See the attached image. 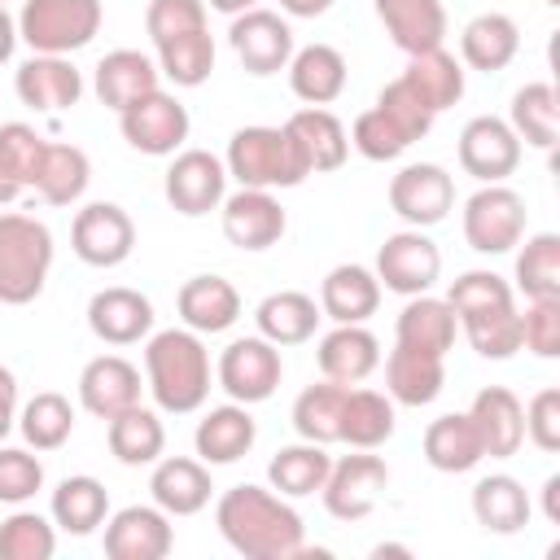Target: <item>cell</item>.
Instances as JSON below:
<instances>
[{
  "instance_id": "6da1fadb",
  "label": "cell",
  "mask_w": 560,
  "mask_h": 560,
  "mask_svg": "<svg viewBox=\"0 0 560 560\" xmlns=\"http://www.w3.org/2000/svg\"><path fill=\"white\" fill-rule=\"evenodd\" d=\"M214 525L223 542L245 560H298L306 547V525L298 508L271 486L241 481L219 494Z\"/></svg>"
},
{
  "instance_id": "7a4b0ae2",
  "label": "cell",
  "mask_w": 560,
  "mask_h": 560,
  "mask_svg": "<svg viewBox=\"0 0 560 560\" xmlns=\"http://www.w3.org/2000/svg\"><path fill=\"white\" fill-rule=\"evenodd\" d=\"M210 350L192 328H162L144 337V389L153 394L158 411L188 416L201 411L210 398Z\"/></svg>"
},
{
  "instance_id": "3957f363",
  "label": "cell",
  "mask_w": 560,
  "mask_h": 560,
  "mask_svg": "<svg viewBox=\"0 0 560 560\" xmlns=\"http://www.w3.org/2000/svg\"><path fill=\"white\" fill-rule=\"evenodd\" d=\"M446 302L459 319V332L481 359H512L521 350V311L516 293L499 271H464L451 280Z\"/></svg>"
},
{
  "instance_id": "277c9868",
  "label": "cell",
  "mask_w": 560,
  "mask_h": 560,
  "mask_svg": "<svg viewBox=\"0 0 560 560\" xmlns=\"http://www.w3.org/2000/svg\"><path fill=\"white\" fill-rule=\"evenodd\" d=\"M52 232L44 219L4 210L0 214V306H26L44 293L52 271Z\"/></svg>"
},
{
  "instance_id": "5b68a950",
  "label": "cell",
  "mask_w": 560,
  "mask_h": 560,
  "mask_svg": "<svg viewBox=\"0 0 560 560\" xmlns=\"http://www.w3.org/2000/svg\"><path fill=\"white\" fill-rule=\"evenodd\" d=\"M223 166H228V179H236L241 188H298L311 171L293 144V136L280 127H267V122H254V127H241L232 131L228 140V153H223Z\"/></svg>"
},
{
  "instance_id": "8992f818",
  "label": "cell",
  "mask_w": 560,
  "mask_h": 560,
  "mask_svg": "<svg viewBox=\"0 0 560 560\" xmlns=\"http://www.w3.org/2000/svg\"><path fill=\"white\" fill-rule=\"evenodd\" d=\"M105 22L101 0H22L18 9V39L31 52L70 57L96 39Z\"/></svg>"
},
{
  "instance_id": "52a82bcc",
  "label": "cell",
  "mask_w": 560,
  "mask_h": 560,
  "mask_svg": "<svg viewBox=\"0 0 560 560\" xmlns=\"http://www.w3.org/2000/svg\"><path fill=\"white\" fill-rule=\"evenodd\" d=\"M464 241L468 249L477 254H508L521 245L525 236V223H529V210H525V197L508 184H481L468 201H464Z\"/></svg>"
},
{
  "instance_id": "ba28073f",
  "label": "cell",
  "mask_w": 560,
  "mask_h": 560,
  "mask_svg": "<svg viewBox=\"0 0 560 560\" xmlns=\"http://www.w3.org/2000/svg\"><path fill=\"white\" fill-rule=\"evenodd\" d=\"M284 376V359H280V346H271L267 337H236L219 350V363H214V381L219 389L232 398V402H267L276 394Z\"/></svg>"
},
{
  "instance_id": "9c48e42d",
  "label": "cell",
  "mask_w": 560,
  "mask_h": 560,
  "mask_svg": "<svg viewBox=\"0 0 560 560\" xmlns=\"http://www.w3.org/2000/svg\"><path fill=\"white\" fill-rule=\"evenodd\" d=\"M376 280L381 289L389 293H402V298H416V293H429L442 276V249L433 245V236L424 228H402V232H389L376 249Z\"/></svg>"
},
{
  "instance_id": "30bf717a",
  "label": "cell",
  "mask_w": 560,
  "mask_h": 560,
  "mask_svg": "<svg viewBox=\"0 0 560 560\" xmlns=\"http://www.w3.org/2000/svg\"><path fill=\"white\" fill-rule=\"evenodd\" d=\"M70 249L88 267H101V271L122 267L136 249V223L118 201H88L83 210H74Z\"/></svg>"
},
{
  "instance_id": "8fae6325",
  "label": "cell",
  "mask_w": 560,
  "mask_h": 560,
  "mask_svg": "<svg viewBox=\"0 0 560 560\" xmlns=\"http://www.w3.org/2000/svg\"><path fill=\"white\" fill-rule=\"evenodd\" d=\"M118 131H122V140L136 153H144V158H171V153L184 149V140L192 131V118H188V109L171 92L158 88V92L140 96L136 105H127L118 114Z\"/></svg>"
},
{
  "instance_id": "7c38bea8",
  "label": "cell",
  "mask_w": 560,
  "mask_h": 560,
  "mask_svg": "<svg viewBox=\"0 0 560 560\" xmlns=\"http://www.w3.org/2000/svg\"><path fill=\"white\" fill-rule=\"evenodd\" d=\"M162 192H166L171 210H179L184 219H201V214L223 206L228 166L210 149H179V153H171V166L162 175Z\"/></svg>"
},
{
  "instance_id": "4fadbf2b",
  "label": "cell",
  "mask_w": 560,
  "mask_h": 560,
  "mask_svg": "<svg viewBox=\"0 0 560 560\" xmlns=\"http://www.w3.org/2000/svg\"><path fill=\"white\" fill-rule=\"evenodd\" d=\"M389 486V464L381 455H368V451H354V455H341L332 459L324 486H319V499L328 508V516L337 521H363L381 494Z\"/></svg>"
},
{
  "instance_id": "5bb4252c",
  "label": "cell",
  "mask_w": 560,
  "mask_h": 560,
  "mask_svg": "<svg viewBox=\"0 0 560 560\" xmlns=\"http://www.w3.org/2000/svg\"><path fill=\"white\" fill-rule=\"evenodd\" d=\"M455 153H459L464 175H472L477 184H508V175H516V166H521L525 144L508 127V118L477 114V118L464 122Z\"/></svg>"
},
{
  "instance_id": "9a60e30c",
  "label": "cell",
  "mask_w": 560,
  "mask_h": 560,
  "mask_svg": "<svg viewBox=\"0 0 560 560\" xmlns=\"http://www.w3.org/2000/svg\"><path fill=\"white\" fill-rule=\"evenodd\" d=\"M228 44H232L236 61H241L254 79L280 74V70L289 66L293 48H298V44H293V26H289L280 13L258 9V4L232 18V26H228Z\"/></svg>"
},
{
  "instance_id": "2e32d148",
  "label": "cell",
  "mask_w": 560,
  "mask_h": 560,
  "mask_svg": "<svg viewBox=\"0 0 560 560\" xmlns=\"http://www.w3.org/2000/svg\"><path fill=\"white\" fill-rule=\"evenodd\" d=\"M389 210L407 228H433L455 210V179L438 162H407L389 179Z\"/></svg>"
},
{
  "instance_id": "e0dca14e",
  "label": "cell",
  "mask_w": 560,
  "mask_h": 560,
  "mask_svg": "<svg viewBox=\"0 0 560 560\" xmlns=\"http://www.w3.org/2000/svg\"><path fill=\"white\" fill-rule=\"evenodd\" d=\"M175 547V525L158 503H127L105 516L109 560H166Z\"/></svg>"
},
{
  "instance_id": "ac0fdd59",
  "label": "cell",
  "mask_w": 560,
  "mask_h": 560,
  "mask_svg": "<svg viewBox=\"0 0 560 560\" xmlns=\"http://www.w3.org/2000/svg\"><path fill=\"white\" fill-rule=\"evenodd\" d=\"M219 223H223L228 245L258 254V249H271V245L284 236L289 214H284V206H280L267 188H236V192L223 197Z\"/></svg>"
},
{
  "instance_id": "d6986e66",
  "label": "cell",
  "mask_w": 560,
  "mask_h": 560,
  "mask_svg": "<svg viewBox=\"0 0 560 560\" xmlns=\"http://www.w3.org/2000/svg\"><path fill=\"white\" fill-rule=\"evenodd\" d=\"M153 302L140 293V289H127V284H109V289H96L88 298V328L96 341L105 346H136L153 332Z\"/></svg>"
},
{
  "instance_id": "ffe728a7",
  "label": "cell",
  "mask_w": 560,
  "mask_h": 560,
  "mask_svg": "<svg viewBox=\"0 0 560 560\" xmlns=\"http://www.w3.org/2000/svg\"><path fill=\"white\" fill-rule=\"evenodd\" d=\"M140 394H144L140 368L122 354H96L79 372V407L96 420H114L118 411L136 407Z\"/></svg>"
},
{
  "instance_id": "44dd1931",
  "label": "cell",
  "mask_w": 560,
  "mask_h": 560,
  "mask_svg": "<svg viewBox=\"0 0 560 560\" xmlns=\"http://www.w3.org/2000/svg\"><path fill=\"white\" fill-rule=\"evenodd\" d=\"M13 92L22 105H31L35 114H61L70 105H79L83 96V74L74 70L70 57H52V52H31L18 74H13Z\"/></svg>"
},
{
  "instance_id": "7402d4cb",
  "label": "cell",
  "mask_w": 560,
  "mask_h": 560,
  "mask_svg": "<svg viewBox=\"0 0 560 560\" xmlns=\"http://www.w3.org/2000/svg\"><path fill=\"white\" fill-rule=\"evenodd\" d=\"M162 88V70H158V61L149 57V52H140V48H114V52H105L101 61H96V70H92V92H96V101L105 105V109H114V114H122L127 105H136L140 96H149V92H158Z\"/></svg>"
},
{
  "instance_id": "603a6c76",
  "label": "cell",
  "mask_w": 560,
  "mask_h": 560,
  "mask_svg": "<svg viewBox=\"0 0 560 560\" xmlns=\"http://www.w3.org/2000/svg\"><path fill=\"white\" fill-rule=\"evenodd\" d=\"M284 131L293 136L302 162L311 175H324V171H341L346 158H350V131L341 127V118L324 105H306V109H293L284 118Z\"/></svg>"
},
{
  "instance_id": "cb8c5ba5",
  "label": "cell",
  "mask_w": 560,
  "mask_h": 560,
  "mask_svg": "<svg viewBox=\"0 0 560 560\" xmlns=\"http://www.w3.org/2000/svg\"><path fill=\"white\" fill-rule=\"evenodd\" d=\"M315 363L324 372V381L337 385H359L381 368V341L372 328L363 324H337L319 337L315 346Z\"/></svg>"
},
{
  "instance_id": "d4e9b609",
  "label": "cell",
  "mask_w": 560,
  "mask_h": 560,
  "mask_svg": "<svg viewBox=\"0 0 560 560\" xmlns=\"http://www.w3.org/2000/svg\"><path fill=\"white\" fill-rule=\"evenodd\" d=\"M468 416H472V424L481 433V451L490 459H512L525 446V402L508 385L477 389Z\"/></svg>"
},
{
  "instance_id": "484cf974",
  "label": "cell",
  "mask_w": 560,
  "mask_h": 560,
  "mask_svg": "<svg viewBox=\"0 0 560 560\" xmlns=\"http://www.w3.org/2000/svg\"><path fill=\"white\" fill-rule=\"evenodd\" d=\"M258 442V424L249 416L245 402H219L210 407L197 429H192V446H197V459L219 468V464H236L241 455H249Z\"/></svg>"
},
{
  "instance_id": "4316f807",
  "label": "cell",
  "mask_w": 560,
  "mask_h": 560,
  "mask_svg": "<svg viewBox=\"0 0 560 560\" xmlns=\"http://www.w3.org/2000/svg\"><path fill=\"white\" fill-rule=\"evenodd\" d=\"M210 464L188 455H162L149 472V494L166 516H197L210 503Z\"/></svg>"
},
{
  "instance_id": "83f0119b",
  "label": "cell",
  "mask_w": 560,
  "mask_h": 560,
  "mask_svg": "<svg viewBox=\"0 0 560 560\" xmlns=\"http://www.w3.org/2000/svg\"><path fill=\"white\" fill-rule=\"evenodd\" d=\"M381 306V280L363 262H337L319 280V311L332 324H368Z\"/></svg>"
},
{
  "instance_id": "f1b7e54d",
  "label": "cell",
  "mask_w": 560,
  "mask_h": 560,
  "mask_svg": "<svg viewBox=\"0 0 560 560\" xmlns=\"http://www.w3.org/2000/svg\"><path fill=\"white\" fill-rule=\"evenodd\" d=\"M175 311H179L184 328H192L201 337H214V332H228L241 319V293L223 276H192V280L179 284Z\"/></svg>"
},
{
  "instance_id": "f546056e",
  "label": "cell",
  "mask_w": 560,
  "mask_h": 560,
  "mask_svg": "<svg viewBox=\"0 0 560 560\" xmlns=\"http://www.w3.org/2000/svg\"><path fill=\"white\" fill-rule=\"evenodd\" d=\"M442 389H446V359L394 341V350L385 359V394L398 407H429V402H438Z\"/></svg>"
},
{
  "instance_id": "4dcf8cb0",
  "label": "cell",
  "mask_w": 560,
  "mask_h": 560,
  "mask_svg": "<svg viewBox=\"0 0 560 560\" xmlns=\"http://www.w3.org/2000/svg\"><path fill=\"white\" fill-rule=\"evenodd\" d=\"M372 4H376V18H381L385 35L407 57L446 44V9H442V0H372Z\"/></svg>"
},
{
  "instance_id": "1f68e13d",
  "label": "cell",
  "mask_w": 560,
  "mask_h": 560,
  "mask_svg": "<svg viewBox=\"0 0 560 560\" xmlns=\"http://www.w3.org/2000/svg\"><path fill=\"white\" fill-rule=\"evenodd\" d=\"M284 70H289V88H293V96L306 101V105H332V101L346 92V79H350L341 48L319 44V39L293 48V57H289Z\"/></svg>"
},
{
  "instance_id": "d6a6232c",
  "label": "cell",
  "mask_w": 560,
  "mask_h": 560,
  "mask_svg": "<svg viewBox=\"0 0 560 560\" xmlns=\"http://www.w3.org/2000/svg\"><path fill=\"white\" fill-rule=\"evenodd\" d=\"M324 311L311 293L302 289H280V293H267L258 306H254V328L258 337H267L271 346H302L315 337Z\"/></svg>"
},
{
  "instance_id": "836d02e7",
  "label": "cell",
  "mask_w": 560,
  "mask_h": 560,
  "mask_svg": "<svg viewBox=\"0 0 560 560\" xmlns=\"http://www.w3.org/2000/svg\"><path fill=\"white\" fill-rule=\"evenodd\" d=\"M455 332H459V319H455L451 302L446 298H433V293L407 298V306L394 319V341L398 346L429 350V354H442V359L455 346Z\"/></svg>"
},
{
  "instance_id": "e575fe53",
  "label": "cell",
  "mask_w": 560,
  "mask_h": 560,
  "mask_svg": "<svg viewBox=\"0 0 560 560\" xmlns=\"http://www.w3.org/2000/svg\"><path fill=\"white\" fill-rule=\"evenodd\" d=\"M521 52V26L508 13H477L464 31H459V66L494 74L503 66H512V57Z\"/></svg>"
},
{
  "instance_id": "d590c367",
  "label": "cell",
  "mask_w": 560,
  "mask_h": 560,
  "mask_svg": "<svg viewBox=\"0 0 560 560\" xmlns=\"http://www.w3.org/2000/svg\"><path fill=\"white\" fill-rule=\"evenodd\" d=\"M420 446H424L429 468H438V472H472L486 459L481 433H477V424H472L468 411H446V416L429 420Z\"/></svg>"
},
{
  "instance_id": "8d00e7d4",
  "label": "cell",
  "mask_w": 560,
  "mask_h": 560,
  "mask_svg": "<svg viewBox=\"0 0 560 560\" xmlns=\"http://www.w3.org/2000/svg\"><path fill=\"white\" fill-rule=\"evenodd\" d=\"M48 516H52L57 529H66L74 538H88L109 516V490L96 477H88V472L61 477L57 490H52V499H48Z\"/></svg>"
},
{
  "instance_id": "74e56055",
  "label": "cell",
  "mask_w": 560,
  "mask_h": 560,
  "mask_svg": "<svg viewBox=\"0 0 560 560\" xmlns=\"http://www.w3.org/2000/svg\"><path fill=\"white\" fill-rule=\"evenodd\" d=\"M472 516L486 534H521L534 516V503L525 494V486L512 472H490L472 486Z\"/></svg>"
},
{
  "instance_id": "f35d334b",
  "label": "cell",
  "mask_w": 560,
  "mask_h": 560,
  "mask_svg": "<svg viewBox=\"0 0 560 560\" xmlns=\"http://www.w3.org/2000/svg\"><path fill=\"white\" fill-rule=\"evenodd\" d=\"M398 429V416H394V398L381 394V389H346V402H341V438L346 446L354 451H376L394 438Z\"/></svg>"
},
{
  "instance_id": "ab89813d",
  "label": "cell",
  "mask_w": 560,
  "mask_h": 560,
  "mask_svg": "<svg viewBox=\"0 0 560 560\" xmlns=\"http://www.w3.org/2000/svg\"><path fill=\"white\" fill-rule=\"evenodd\" d=\"M105 442H109V455L127 468H144V464H158L162 451H166V424L158 411L149 407H127L109 420L105 429Z\"/></svg>"
},
{
  "instance_id": "60d3db41",
  "label": "cell",
  "mask_w": 560,
  "mask_h": 560,
  "mask_svg": "<svg viewBox=\"0 0 560 560\" xmlns=\"http://www.w3.org/2000/svg\"><path fill=\"white\" fill-rule=\"evenodd\" d=\"M92 184V162L79 144H44L39 171H35V197L44 206H74Z\"/></svg>"
},
{
  "instance_id": "b9f144b4",
  "label": "cell",
  "mask_w": 560,
  "mask_h": 560,
  "mask_svg": "<svg viewBox=\"0 0 560 560\" xmlns=\"http://www.w3.org/2000/svg\"><path fill=\"white\" fill-rule=\"evenodd\" d=\"M328 468H332L328 446L302 438V442H289V446H280V451L271 455L267 481H271V490L284 494V499H306V494H315V490L324 486Z\"/></svg>"
},
{
  "instance_id": "7bdbcfd3",
  "label": "cell",
  "mask_w": 560,
  "mask_h": 560,
  "mask_svg": "<svg viewBox=\"0 0 560 560\" xmlns=\"http://www.w3.org/2000/svg\"><path fill=\"white\" fill-rule=\"evenodd\" d=\"M508 127L521 136V144L534 149H556L560 136V96L547 79H534L525 88L512 92V109H508Z\"/></svg>"
},
{
  "instance_id": "ee69618b",
  "label": "cell",
  "mask_w": 560,
  "mask_h": 560,
  "mask_svg": "<svg viewBox=\"0 0 560 560\" xmlns=\"http://www.w3.org/2000/svg\"><path fill=\"white\" fill-rule=\"evenodd\" d=\"M44 144L48 140L31 122H0V206L18 201L26 188H35Z\"/></svg>"
},
{
  "instance_id": "f6af8a7d",
  "label": "cell",
  "mask_w": 560,
  "mask_h": 560,
  "mask_svg": "<svg viewBox=\"0 0 560 560\" xmlns=\"http://www.w3.org/2000/svg\"><path fill=\"white\" fill-rule=\"evenodd\" d=\"M402 79L424 96V105H429L433 114H442V109L459 105V96H464V66H459V57H455V52H446V44H442V48H429V52L407 57Z\"/></svg>"
},
{
  "instance_id": "bcb514c9",
  "label": "cell",
  "mask_w": 560,
  "mask_h": 560,
  "mask_svg": "<svg viewBox=\"0 0 560 560\" xmlns=\"http://www.w3.org/2000/svg\"><path fill=\"white\" fill-rule=\"evenodd\" d=\"M346 389H350V385H337V381L306 385V389L293 398V411H289L298 438L319 442V446H332V442L341 438V402H346Z\"/></svg>"
},
{
  "instance_id": "7dc6e473",
  "label": "cell",
  "mask_w": 560,
  "mask_h": 560,
  "mask_svg": "<svg viewBox=\"0 0 560 560\" xmlns=\"http://www.w3.org/2000/svg\"><path fill=\"white\" fill-rule=\"evenodd\" d=\"M18 429H22V438H26L31 451H57L74 433V407H70L66 394L39 389L35 398H26L18 407Z\"/></svg>"
},
{
  "instance_id": "c3c4849f",
  "label": "cell",
  "mask_w": 560,
  "mask_h": 560,
  "mask_svg": "<svg viewBox=\"0 0 560 560\" xmlns=\"http://www.w3.org/2000/svg\"><path fill=\"white\" fill-rule=\"evenodd\" d=\"M153 61L158 70L175 83V88H201L214 70V35L210 26L206 31H188V35H175L166 44H153Z\"/></svg>"
},
{
  "instance_id": "681fc988",
  "label": "cell",
  "mask_w": 560,
  "mask_h": 560,
  "mask_svg": "<svg viewBox=\"0 0 560 560\" xmlns=\"http://www.w3.org/2000/svg\"><path fill=\"white\" fill-rule=\"evenodd\" d=\"M521 254H516V293H525V302L534 298H560V236L556 232H534L521 236Z\"/></svg>"
},
{
  "instance_id": "f907efd6",
  "label": "cell",
  "mask_w": 560,
  "mask_h": 560,
  "mask_svg": "<svg viewBox=\"0 0 560 560\" xmlns=\"http://www.w3.org/2000/svg\"><path fill=\"white\" fill-rule=\"evenodd\" d=\"M57 551V525L39 512H9L0 521V560H52Z\"/></svg>"
},
{
  "instance_id": "816d5d0a",
  "label": "cell",
  "mask_w": 560,
  "mask_h": 560,
  "mask_svg": "<svg viewBox=\"0 0 560 560\" xmlns=\"http://www.w3.org/2000/svg\"><path fill=\"white\" fill-rule=\"evenodd\" d=\"M376 109H381V114H385V118H389V122H394L411 144H416V140H424V136L433 131V118H438V114L424 105V96H420L402 74H398V79H389V83L376 92Z\"/></svg>"
},
{
  "instance_id": "f5cc1de1",
  "label": "cell",
  "mask_w": 560,
  "mask_h": 560,
  "mask_svg": "<svg viewBox=\"0 0 560 560\" xmlns=\"http://www.w3.org/2000/svg\"><path fill=\"white\" fill-rule=\"evenodd\" d=\"M44 490V464L26 446H4L0 442V503L22 508Z\"/></svg>"
},
{
  "instance_id": "db71d44e",
  "label": "cell",
  "mask_w": 560,
  "mask_h": 560,
  "mask_svg": "<svg viewBox=\"0 0 560 560\" xmlns=\"http://www.w3.org/2000/svg\"><path fill=\"white\" fill-rule=\"evenodd\" d=\"M350 144L368 158V162H394V158H402L407 149H411V140L372 105V109H363L359 118H354V127H350Z\"/></svg>"
},
{
  "instance_id": "11a10c76",
  "label": "cell",
  "mask_w": 560,
  "mask_h": 560,
  "mask_svg": "<svg viewBox=\"0 0 560 560\" xmlns=\"http://www.w3.org/2000/svg\"><path fill=\"white\" fill-rule=\"evenodd\" d=\"M521 350L560 359V298H534L521 311Z\"/></svg>"
},
{
  "instance_id": "9f6ffc18",
  "label": "cell",
  "mask_w": 560,
  "mask_h": 560,
  "mask_svg": "<svg viewBox=\"0 0 560 560\" xmlns=\"http://www.w3.org/2000/svg\"><path fill=\"white\" fill-rule=\"evenodd\" d=\"M144 31L153 44H166L188 31H206V0H149Z\"/></svg>"
},
{
  "instance_id": "6f0895ef",
  "label": "cell",
  "mask_w": 560,
  "mask_h": 560,
  "mask_svg": "<svg viewBox=\"0 0 560 560\" xmlns=\"http://www.w3.org/2000/svg\"><path fill=\"white\" fill-rule=\"evenodd\" d=\"M525 438L538 451H560V389L547 385L525 402Z\"/></svg>"
},
{
  "instance_id": "680465c9",
  "label": "cell",
  "mask_w": 560,
  "mask_h": 560,
  "mask_svg": "<svg viewBox=\"0 0 560 560\" xmlns=\"http://www.w3.org/2000/svg\"><path fill=\"white\" fill-rule=\"evenodd\" d=\"M18 424V376L0 363V442L13 433Z\"/></svg>"
},
{
  "instance_id": "91938a15",
  "label": "cell",
  "mask_w": 560,
  "mask_h": 560,
  "mask_svg": "<svg viewBox=\"0 0 560 560\" xmlns=\"http://www.w3.org/2000/svg\"><path fill=\"white\" fill-rule=\"evenodd\" d=\"M13 48H18V18L0 4V66L13 57Z\"/></svg>"
},
{
  "instance_id": "94428289",
  "label": "cell",
  "mask_w": 560,
  "mask_h": 560,
  "mask_svg": "<svg viewBox=\"0 0 560 560\" xmlns=\"http://www.w3.org/2000/svg\"><path fill=\"white\" fill-rule=\"evenodd\" d=\"M542 516L547 525H560V477L556 472L542 481Z\"/></svg>"
},
{
  "instance_id": "6125c7cd",
  "label": "cell",
  "mask_w": 560,
  "mask_h": 560,
  "mask_svg": "<svg viewBox=\"0 0 560 560\" xmlns=\"http://www.w3.org/2000/svg\"><path fill=\"white\" fill-rule=\"evenodd\" d=\"M280 9H284L289 18H319V13L332 9V0H280Z\"/></svg>"
},
{
  "instance_id": "be15d7a7",
  "label": "cell",
  "mask_w": 560,
  "mask_h": 560,
  "mask_svg": "<svg viewBox=\"0 0 560 560\" xmlns=\"http://www.w3.org/2000/svg\"><path fill=\"white\" fill-rule=\"evenodd\" d=\"M258 0H206V9H219V13H228V18H236V13H245V9H254Z\"/></svg>"
},
{
  "instance_id": "e7e4bbea",
  "label": "cell",
  "mask_w": 560,
  "mask_h": 560,
  "mask_svg": "<svg viewBox=\"0 0 560 560\" xmlns=\"http://www.w3.org/2000/svg\"><path fill=\"white\" fill-rule=\"evenodd\" d=\"M372 556L381 560V556H411V547H398V542H381V547H372Z\"/></svg>"
},
{
  "instance_id": "03108f58",
  "label": "cell",
  "mask_w": 560,
  "mask_h": 560,
  "mask_svg": "<svg viewBox=\"0 0 560 560\" xmlns=\"http://www.w3.org/2000/svg\"><path fill=\"white\" fill-rule=\"evenodd\" d=\"M542 4H551V9H556V4H560V0H542Z\"/></svg>"
},
{
  "instance_id": "003e7915",
  "label": "cell",
  "mask_w": 560,
  "mask_h": 560,
  "mask_svg": "<svg viewBox=\"0 0 560 560\" xmlns=\"http://www.w3.org/2000/svg\"><path fill=\"white\" fill-rule=\"evenodd\" d=\"M0 4H4V0H0Z\"/></svg>"
}]
</instances>
